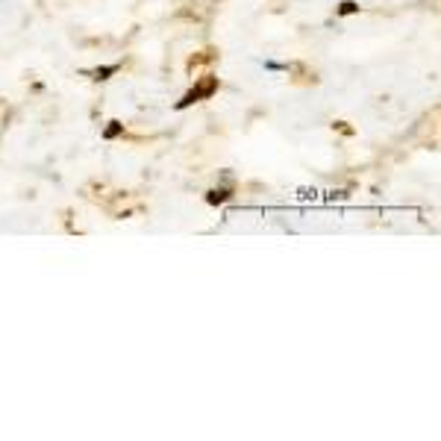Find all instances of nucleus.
Here are the masks:
<instances>
[{
	"label": "nucleus",
	"mask_w": 441,
	"mask_h": 441,
	"mask_svg": "<svg viewBox=\"0 0 441 441\" xmlns=\"http://www.w3.org/2000/svg\"><path fill=\"white\" fill-rule=\"evenodd\" d=\"M224 197H227V194H224V191H212V194H209V203H221V200H224Z\"/></svg>",
	"instance_id": "obj_1"
},
{
	"label": "nucleus",
	"mask_w": 441,
	"mask_h": 441,
	"mask_svg": "<svg viewBox=\"0 0 441 441\" xmlns=\"http://www.w3.org/2000/svg\"><path fill=\"white\" fill-rule=\"evenodd\" d=\"M347 12H356V3H344V6H341V15H347Z\"/></svg>",
	"instance_id": "obj_2"
},
{
	"label": "nucleus",
	"mask_w": 441,
	"mask_h": 441,
	"mask_svg": "<svg viewBox=\"0 0 441 441\" xmlns=\"http://www.w3.org/2000/svg\"><path fill=\"white\" fill-rule=\"evenodd\" d=\"M118 132H121V127H118V124H112V127L106 130V135H109V138H112V135H118Z\"/></svg>",
	"instance_id": "obj_3"
}]
</instances>
